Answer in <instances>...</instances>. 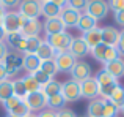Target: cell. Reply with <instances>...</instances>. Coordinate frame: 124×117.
I'll list each match as a JSON object with an SVG mask.
<instances>
[{"label": "cell", "instance_id": "obj_1", "mask_svg": "<svg viewBox=\"0 0 124 117\" xmlns=\"http://www.w3.org/2000/svg\"><path fill=\"white\" fill-rule=\"evenodd\" d=\"M72 35L68 33V32H61V33H55V35H47L46 37V43H49L52 46V49L57 54L61 52H68L71 46V41H72Z\"/></svg>", "mask_w": 124, "mask_h": 117}, {"label": "cell", "instance_id": "obj_2", "mask_svg": "<svg viewBox=\"0 0 124 117\" xmlns=\"http://www.w3.org/2000/svg\"><path fill=\"white\" fill-rule=\"evenodd\" d=\"M94 78H96L97 86H99V97L101 98H108L110 93L113 92V89H115L116 86H119L118 81L113 76H110V74L104 70H101Z\"/></svg>", "mask_w": 124, "mask_h": 117}, {"label": "cell", "instance_id": "obj_3", "mask_svg": "<svg viewBox=\"0 0 124 117\" xmlns=\"http://www.w3.org/2000/svg\"><path fill=\"white\" fill-rule=\"evenodd\" d=\"M85 13L90 14L91 18H94L99 22V21H102V19H105L107 16H108V13H110L108 3H107V0H88Z\"/></svg>", "mask_w": 124, "mask_h": 117}, {"label": "cell", "instance_id": "obj_4", "mask_svg": "<svg viewBox=\"0 0 124 117\" xmlns=\"http://www.w3.org/2000/svg\"><path fill=\"white\" fill-rule=\"evenodd\" d=\"M61 95H63L64 101L66 103H76L82 98V93H80V82L74 79H68L63 82L61 86Z\"/></svg>", "mask_w": 124, "mask_h": 117}, {"label": "cell", "instance_id": "obj_5", "mask_svg": "<svg viewBox=\"0 0 124 117\" xmlns=\"http://www.w3.org/2000/svg\"><path fill=\"white\" fill-rule=\"evenodd\" d=\"M24 103L27 105V108H28V111H30V112L38 114V112H41L42 109H46L47 98H46V95L41 92V90H38V92L28 93V95L24 98Z\"/></svg>", "mask_w": 124, "mask_h": 117}, {"label": "cell", "instance_id": "obj_6", "mask_svg": "<svg viewBox=\"0 0 124 117\" xmlns=\"http://www.w3.org/2000/svg\"><path fill=\"white\" fill-rule=\"evenodd\" d=\"M17 13L27 19H38L41 16V3L38 0H22Z\"/></svg>", "mask_w": 124, "mask_h": 117}, {"label": "cell", "instance_id": "obj_7", "mask_svg": "<svg viewBox=\"0 0 124 117\" xmlns=\"http://www.w3.org/2000/svg\"><path fill=\"white\" fill-rule=\"evenodd\" d=\"M22 56H24V54H17V52L9 51L8 56L5 57L3 65H5V70H6V74H8V79L11 76H16V74L19 73V70H22Z\"/></svg>", "mask_w": 124, "mask_h": 117}, {"label": "cell", "instance_id": "obj_8", "mask_svg": "<svg viewBox=\"0 0 124 117\" xmlns=\"http://www.w3.org/2000/svg\"><path fill=\"white\" fill-rule=\"evenodd\" d=\"M69 73H71V76H72V79L77 81V82H82V81L93 76L91 65L88 63L86 60H77L76 63H74V67L71 68Z\"/></svg>", "mask_w": 124, "mask_h": 117}, {"label": "cell", "instance_id": "obj_9", "mask_svg": "<svg viewBox=\"0 0 124 117\" xmlns=\"http://www.w3.org/2000/svg\"><path fill=\"white\" fill-rule=\"evenodd\" d=\"M2 27L5 30V33H16L21 30V16L17 11H6L5 16L2 19Z\"/></svg>", "mask_w": 124, "mask_h": 117}, {"label": "cell", "instance_id": "obj_10", "mask_svg": "<svg viewBox=\"0 0 124 117\" xmlns=\"http://www.w3.org/2000/svg\"><path fill=\"white\" fill-rule=\"evenodd\" d=\"M80 93H82V98L86 100H94L99 97V86H97V81L94 76L88 78L80 82Z\"/></svg>", "mask_w": 124, "mask_h": 117}, {"label": "cell", "instance_id": "obj_11", "mask_svg": "<svg viewBox=\"0 0 124 117\" xmlns=\"http://www.w3.org/2000/svg\"><path fill=\"white\" fill-rule=\"evenodd\" d=\"M90 46L83 41L82 37H74L72 41H71V46H69V51L68 52L71 54L74 58L77 60H82V57H86L90 54Z\"/></svg>", "mask_w": 124, "mask_h": 117}, {"label": "cell", "instance_id": "obj_12", "mask_svg": "<svg viewBox=\"0 0 124 117\" xmlns=\"http://www.w3.org/2000/svg\"><path fill=\"white\" fill-rule=\"evenodd\" d=\"M25 41H27V38L22 37L21 32L8 33L5 37V43H6V46H8V49L13 51V52H17V54H24V51H25Z\"/></svg>", "mask_w": 124, "mask_h": 117}, {"label": "cell", "instance_id": "obj_13", "mask_svg": "<svg viewBox=\"0 0 124 117\" xmlns=\"http://www.w3.org/2000/svg\"><path fill=\"white\" fill-rule=\"evenodd\" d=\"M80 16H82V13H79V11H76V10L69 8L68 5L63 6L61 11H60V19H61V22L64 24V27H66V29L77 27V22H79Z\"/></svg>", "mask_w": 124, "mask_h": 117}, {"label": "cell", "instance_id": "obj_14", "mask_svg": "<svg viewBox=\"0 0 124 117\" xmlns=\"http://www.w3.org/2000/svg\"><path fill=\"white\" fill-rule=\"evenodd\" d=\"M55 65H57L58 73H69L71 68L74 67V63L77 62V58H74L69 52H61L55 56Z\"/></svg>", "mask_w": 124, "mask_h": 117}, {"label": "cell", "instance_id": "obj_15", "mask_svg": "<svg viewBox=\"0 0 124 117\" xmlns=\"http://www.w3.org/2000/svg\"><path fill=\"white\" fill-rule=\"evenodd\" d=\"M42 32H44L46 37H47V35H55V33L66 32V27H64V24L61 22L60 16H58V18H49V19H46L44 24H42Z\"/></svg>", "mask_w": 124, "mask_h": 117}, {"label": "cell", "instance_id": "obj_16", "mask_svg": "<svg viewBox=\"0 0 124 117\" xmlns=\"http://www.w3.org/2000/svg\"><path fill=\"white\" fill-rule=\"evenodd\" d=\"M102 70L107 71L110 76H113L116 81L121 79V78L124 76V58L118 57V58H115V60L108 62V63H104Z\"/></svg>", "mask_w": 124, "mask_h": 117}, {"label": "cell", "instance_id": "obj_17", "mask_svg": "<svg viewBox=\"0 0 124 117\" xmlns=\"http://www.w3.org/2000/svg\"><path fill=\"white\" fill-rule=\"evenodd\" d=\"M42 32V24L38 19H28L25 22V25L21 29V35L24 38H35L39 37V33Z\"/></svg>", "mask_w": 124, "mask_h": 117}, {"label": "cell", "instance_id": "obj_18", "mask_svg": "<svg viewBox=\"0 0 124 117\" xmlns=\"http://www.w3.org/2000/svg\"><path fill=\"white\" fill-rule=\"evenodd\" d=\"M102 29V43L105 46H115L119 40V30L112 25H105V27H101Z\"/></svg>", "mask_w": 124, "mask_h": 117}, {"label": "cell", "instance_id": "obj_19", "mask_svg": "<svg viewBox=\"0 0 124 117\" xmlns=\"http://www.w3.org/2000/svg\"><path fill=\"white\" fill-rule=\"evenodd\" d=\"M41 60L36 57V54H24L22 56V68L27 71V74H33L39 70Z\"/></svg>", "mask_w": 124, "mask_h": 117}, {"label": "cell", "instance_id": "obj_20", "mask_svg": "<svg viewBox=\"0 0 124 117\" xmlns=\"http://www.w3.org/2000/svg\"><path fill=\"white\" fill-rule=\"evenodd\" d=\"M82 38L91 49V48H94V46H97V44L102 43V29L96 27V29H93V30H90V32H85V33H82Z\"/></svg>", "mask_w": 124, "mask_h": 117}, {"label": "cell", "instance_id": "obj_21", "mask_svg": "<svg viewBox=\"0 0 124 117\" xmlns=\"http://www.w3.org/2000/svg\"><path fill=\"white\" fill-rule=\"evenodd\" d=\"M104 112V98L97 97V98L91 100L86 106V117H102Z\"/></svg>", "mask_w": 124, "mask_h": 117}, {"label": "cell", "instance_id": "obj_22", "mask_svg": "<svg viewBox=\"0 0 124 117\" xmlns=\"http://www.w3.org/2000/svg\"><path fill=\"white\" fill-rule=\"evenodd\" d=\"M97 27V21L94 18H91L90 14H86V13H82V16H80L79 22H77V27L82 33H85V32H90L93 30V29Z\"/></svg>", "mask_w": 124, "mask_h": 117}, {"label": "cell", "instance_id": "obj_23", "mask_svg": "<svg viewBox=\"0 0 124 117\" xmlns=\"http://www.w3.org/2000/svg\"><path fill=\"white\" fill-rule=\"evenodd\" d=\"M60 11H61V8L60 6H57L54 2H44V3H41V16H44L46 19H49V18H58L60 16Z\"/></svg>", "mask_w": 124, "mask_h": 117}, {"label": "cell", "instance_id": "obj_24", "mask_svg": "<svg viewBox=\"0 0 124 117\" xmlns=\"http://www.w3.org/2000/svg\"><path fill=\"white\" fill-rule=\"evenodd\" d=\"M61 86H63V82H60V81H57V79H50L46 86L41 87V92L46 95V98H49V97L61 93Z\"/></svg>", "mask_w": 124, "mask_h": 117}, {"label": "cell", "instance_id": "obj_25", "mask_svg": "<svg viewBox=\"0 0 124 117\" xmlns=\"http://www.w3.org/2000/svg\"><path fill=\"white\" fill-rule=\"evenodd\" d=\"M55 56H57V52L52 49V46L42 40L39 48H38V51H36V57L39 60H50V58H55Z\"/></svg>", "mask_w": 124, "mask_h": 117}, {"label": "cell", "instance_id": "obj_26", "mask_svg": "<svg viewBox=\"0 0 124 117\" xmlns=\"http://www.w3.org/2000/svg\"><path fill=\"white\" fill-rule=\"evenodd\" d=\"M66 101H64L63 95L58 93V95H54V97H49L47 98V103H46V108L47 109H52V111H60V109L64 108Z\"/></svg>", "mask_w": 124, "mask_h": 117}, {"label": "cell", "instance_id": "obj_27", "mask_svg": "<svg viewBox=\"0 0 124 117\" xmlns=\"http://www.w3.org/2000/svg\"><path fill=\"white\" fill-rule=\"evenodd\" d=\"M105 100H108V101H112L115 106L121 108V106L124 105V87L116 86L115 89H113V92L110 93V97H108V98H105Z\"/></svg>", "mask_w": 124, "mask_h": 117}, {"label": "cell", "instance_id": "obj_28", "mask_svg": "<svg viewBox=\"0 0 124 117\" xmlns=\"http://www.w3.org/2000/svg\"><path fill=\"white\" fill-rule=\"evenodd\" d=\"M39 70H41L44 74H47L49 78H52V79H54V76L58 73L57 65H55V60H54V58H50V60H41Z\"/></svg>", "mask_w": 124, "mask_h": 117}, {"label": "cell", "instance_id": "obj_29", "mask_svg": "<svg viewBox=\"0 0 124 117\" xmlns=\"http://www.w3.org/2000/svg\"><path fill=\"white\" fill-rule=\"evenodd\" d=\"M9 97H13V81L5 79L0 82V103L8 100Z\"/></svg>", "mask_w": 124, "mask_h": 117}, {"label": "cell", "instance_id": "obj_30", "mask_svg": "<svg viewBox=\"0 0 124 117\" xmlns=\"http://www.w3.org/2000/svg\"><path fill=\"white\" fill-rule=\"evenodd\" d=\"M22 81H24V87H25V90H27V95L41 90V86L35 81V78L31 76V74H25V76L22 78Z\"/></svg>", "mask_w": 124, "mask_h": 117}, {"label": "cell", "instance_id": "obj_31", "mask_svg": "<svg viewBox=\"0 0 124 117\" xmlns=\"http://www.w3.org/2000/svg\"><path fill=\"white\" fill-rule=\"evenodd\" d=\"M13 95L17 97V98H21V100H24L25 97H27V90H25V87H24V81H22V78L13 81Z\"/></svg>", "mask_w": 124, "mask_h": 117}, {"label": "cell", "instance_id": "obj_32", "mask_svg": "<svg viewBox=\"0 0 124 117\" xmlns=\"http://www.w3.org/2000/svg\"><path fill=\"white\" fill-rule=\"evenodd\" d=\"M41 38L39 37H35V38H27V41H25V51L24 54H36L38 48H39L41 44Z\"/></svg>", "mask_w": 124, "mask_h": 117}, {"label": "cell", "instance_id": "obj_33", "mask_svg": "<svg viewBox=\"0 0 124 117\" xmlns=\"http://www.w3.org/2000/svg\"><path fill=\"white\" fill-rule=\"evenodd\" d=\"M119 114V108L115 106L112 101L104 98V112H102V117H118Z\"/></svg>", "mask_w": 124, "mask_h": 117}, {"label": "cell", "instance_id": "obj_34", "mask_svg": "<svg viewBox=\"0 0 124 117\" xmlns=\"http://www.w3.org/2000/svg\"><path fill=\"white\" fill-rule=\"evenodd\" d=\"M105 49H107V46H105L104 43H101V44H97V46L91 48L90 54H91L94 58H96L97 62H101V63L104 65V56H105Z\"/></svg>", "mask_w": 124, "mask_h": 117}, {"label": "cell", "instance_id": "obj_35", "mask_svg": "<svg viewBox=\"0 0 124 117\" xmlns=\"http://www.w3.org/2000/svg\"><path fill=\"white\" fill-rule=\"evenodd\" d=\"M9 114L14 116V117H27L28 114H30V111H28L27 105H25L24 100H22V101H19V103H17V106H16V108L13 109L11 112H9Z\"/></svg>", "mask_w": 124, "mask_h": 117}, {"label": "cell", "instance_id": "obj_36", "mask_svg": "<svg viewBox=\"0 0 124 117\" xmlns=\"http://www.w3.org/2000/svg\"><path fill=\"white\" fill-rule=\"evenodd\" d=\"M66 5L69 6V8L76 10V11H79V13H85V8H86V5H88V0H68Z\"/></svg>", "mask_w": 124, "mask_h": 117}, {"label": "cell", "instance_id": "obj_37", "mask_svg": "<svg viewBox=\"0 0 124 117\" xmlns=\"http://www.w3.org/2000/svg\"><path fill=\"white\" fill-rule=\"evenodd\" d=\"M19 101H22V100H21V98H17V97H14V95H13V97H9L8 100H5V101L2 103V106L5 108L6 114H9V112H11L13 109L16 108V106H17V103H19Z\"/></svg>", "mask_w": 124, "mask_h": 117}, {"label": "cell", "instance_id": "obj_38", "mask_svg": "<svg viewBox=\"0 0 124 117\" xmlns=\"http://www.w3.org/2000/svg\"><path fill=\"white\" fill-rule=\"evenodd\" d=\"M118 57H121V56H119L118 49H116L115 46H107L105 56H104V63H108V62L115 60V58H118Z\"/></svg>", "mask_w": 124, "mask_h": 117}, {"label": "cell", "instance_id": "obj_39", "mask_svg": "<svg viewBox=\"0 0 124 117\" xmlns=\"http://www.w3.org/2000/svg\"><path fill=\"white\" fill-rule=\"evenodd\" d=\"M31 76H33L35 78V81H36V82L38 84H39V86L42 87V86H46V84H47L49 82V81H50L52 79V78H49L47 76V74H44V73H42V71L41 70H38V71H35V73L33 74H31Z\"/></svg>", "mask_w": 124, "mask_h": 117}, {"label": "cell", "instance_id": "obj_40", "mask_svg": "<svg viewBox=\"0 0 124 117\" xmlns=\"http://www.w3.org/2000/svg\"><path fill=\"white\" fill-rule=\"evenodd\" d=\"M108 3V10L113 13H118L124 10V0H107Z\"/></svg>", "mask_w": 124, "mask_h": 117}, {"label": "cell", "instance_id": "obj_41", "mask_svg": "<svg viewBox=\"0 0 124 117\" xmlns=\"http://www.w3.org/2000/svg\"><path fill=\"white\" fill-rule=\"evenodd\" d=\"M22 0H0V5L6 10V11H13L14 8H17L21 5Z\"/></svg>", "mask_w": 124, "mask_h": 117}, {"label": "cell", "instance_id": "obj_42", "mask_svg": "<svg viewBox=\"0 0 124 117\" xmlns=\"http://www.w3.org/2000/svg\"><path fill=\"white\" fill-rule=\"evenodd\" d=\"M57 117H79V116H77L72 109L63 108V109H60V111H57Z\"/></svg>", "mask_w": 124, "mask_h": 117}, {"label": "cell", "instance_id": "obj_43", "mask_svg": "<svg viewBox=\"0 0 124 117\" xmlns=\"http://www.w3.org/2000/svg\"><path fill=\"white\" fill-rule=\"evenodd\" d=\"M116 49H118L119 56H124V29L119 30V40L116 43Z\"/></svg>", "mask_w": 124, "mask_h": 117}, {"label": "cell", "instance_id": "obj_44", "mask_svg": "<svg viewBox=\"0 0 124 117\" xmlns=\"http://www.w3.org/2000/svg\"><path fill=\"white\" fill-rule=\"evenodd\" d=\"M8 52H9V49H8V46H6V43L5 41H0V63H3V60L8 56Z\"/></svg>", "mask_w": 124, "mask_h": 117}, {"label": "cell", "instance_id": "obj_45", "mask_svg": "<svg viewBox=\"0 0 124 117\" xmlns=\"http://www.w3.org/2000/svg\"><path fill=\"white\" fill-rule=\"evenodd\" d=\"M113 18H115V22L118 25H121L124 29V10L123 11H118V13H113Z\"/></svg>", "mask_w": 124, "mask_h": 117}, {"label": "cell", "instance_id": "obj_46", "mask_svg": "<svg viewBox=\"0 0 124 117\" xmlns=\"http://www.w3.org/2000/svg\"><path fill=\"white\" fill-rule=\"evenodd\" d=\"M38 117H57V111H52V109H42L41 112H38L36 114Z\"/></svg>", "mask_w": 124, "mask_h": 117}, {"label": "cell", "instance_id": "obj_47", "mask_svg": "<svg viewBox=\"0 0 124 117\" xmlns=\"http://www.w3.org/2000/svg\"><path fill=\"white\" fill-rule=\"evenodd\" d=\"M5 79H8V74H6L5 65L0 63V82H2V81H5Z\"/></svg>", "mask_w": 124, "mask_h": 117}, {"label": "cell", "instance_id": "obj_48", "mask_svg": "<svg viewBox=\"0 0 124 117\" xmlns=\"http://www.w3.org/2000/svg\"><path fill=\"white\" fill-rule=\"evenodd\" d=\"M5 37H6V33H5V30H3L2 24H0V41H5Z\"/></svg>", "mask_w": 124, "mask_h": 117}, {"label": "cell", "instance_id": "obj_49", "mask_svg": "<svg viewBox=\"0 0 124 117\" xmlns=\"http://www.w3.org/2000/svg\"><path fill=\"white\" fill-rule=\"evenodd\" d=\"M5 13H6V10L0 5V24H2V19H3V16H5Z\"/></svg>", "mask_w": 124, "mask_h": 117}, {"label": "cell", "instance_id": "obj_50", "mask_svg": "<svg viewBox=\"0 0 124 117\" xmlns=\"http://www.w3.org/2000/svg\"><path fill=\"white\" fill-rule=\"evenodd\" d=\"M27 117H38V116H36V114H33V112H30V114H28Z\"/></svg>", "mask_w": 124, "mask_h": 117}, {"label": "cell", "instance_id": "obj_51", "mask_svg": "<svg viewBox=\"0 0 124 117\" xmlns=\"http://www.w3.org/2000/svg\"><path fill=\"white\" fill-rule=\"evenodd\" d=\"M119 112H123V114H124V105L121 106V108H119Z\"/></svg>", "mask_w": 124, "mask_h": 117}, {"label": "cell", "instance_id": "obj_52", "mask_svg": "<svg viewBox=\"0 0 124 117\" xmlns=\"http://www.w3.org/2000/svg\"><path fill=\"white\" fill-rule=\"evenodd\" d=\"M39 3H44V2H49V0H38Z\"/></svg>", "mask_w": 124, "mask_h": 117}, {"label": "cell", "instance_id": "obj_53", "mask_svg": "<svg viewBox=\"0 0 124 117\" xmlns=\"http://www.w3.org/2000/svg\"><path fill=\"white\" fill-rule=\"evenodd\" d=\"M5 117H14V116H11V114H6Z\"/></svg>", "mask_w": 124, "mask_h": 117}, {"label": "cell", "instance_id": "obj_54", "mask_svg": "<svg viewBox=\"0 0 124 117\" xmlns=\"http://www.w3.org/2000/svg\"><path fill=\"white\" fill-rule=\"evenodd\" d=\"M80 117H86V116H80Z\"/></svg>", "mask_w": 124, "mask_h": 117}]
</instances>
